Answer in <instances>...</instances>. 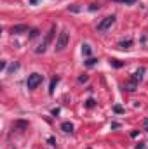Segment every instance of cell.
I'll return each instance as SVG.
<instances>
[{"label": "cell", "instance_id": "9", "mask_svg": "<svg viewBox=\"0 0 148 149\" xmlns=\"http://www.w3.org/2000/svg\"><path fill=\"white\" fill-rule=\"evenodd\" d=\"M26 30H28L26 26H14L12 28V33H19V31H26Z\"/></svg>", "mask_w": 148, "mask_h": 149}, {"label": "cell", "instance_id": "21", "mask_svg": "<svg viewBox=\"0 0 148 149\" xmlns=\"http://www.w3.org/2000/svg\"><path fill=\"white\" fill-rule=\"evenodd\" d=\"M145 127L148 128V120H145Z\"/></svg>", "mask_w": 148, "mask_h": 149}, {"label": "cell", "instance_id": "14", "mask_svg": "<svg viewBox=\"0 0 148 149\" xmlns=\"http://www.w3.org/2000/svg\"><path fill=\"white\" fill-rule=\"evenodd\" d=\"M111 64H113V66H117V68H120V66H122V63H118V61H115V59H111Z\"/></svg>", "mask_w": 148, "mask_h": 149}, {"label": "cell", "instance_id": "13", "mask_svg": "<svg viewBox=\"0 0 148 149\" xmlns=\"http://www.w3.org/2000/svg\"><path fill=\"white\" fill-rule=\"evenodd\" d=\"M85 64H87V66H94V64H96V59H87Z\"/></svg>", "mask_w": 148, "mask_h": 149}, {"label": "cell", "instance_id": "6", "mask_svg": "<svg viewBox=\"0 0 148 149\" xmlns=\"http://www.w3.org/2000/svg\"><path fill=\"white\" fill-rule=\"evenodd\" d=\"M136 85H138V81H136V80H131V81L125 85V88H127V90H136Z\"/></svg>", "mask_w": 148, "mask_h": 149}, {"label": "cell", "instance_id": "11", "mask_svg": "<svg viewBox=\"0 0 148 149\" xmlns=\"http://www.w3.org/2000/svg\"><path fill=\"white\" fill-rule=\"evenodd\" d=\"M82 52H84V56H89L91 54V47L85 43V45H82Z\"/></svg>", "mask_w": 148, "mask_h": 149}, {"label": "cell", "instance_id": "18", "mask_svg": "<svg viewBox=\"0 0 148 149\" xmlns=\"http://www.w3.org/2000/svg\"><path fill=\"white\" fill-rule=\"evenodd\" d=\"M78 81H87V76H85V74H84V76H80V78H78Z\"/></svg>", "mask_w": 148, "mask_h": 149}, {"label": "cell", "instance_id": "4", "mask_svg": "<svg viewBox=\"0 0 148 149\" xmlns=\"http://www.w3.org/2000/svg\"><path fill=\"white\" fill-rule=\"evenodd\" d=\"M61 128H63V130H65V132H70V134H72V132H73V125H72V123H70V121H65V123H63V125H61Z\"/></svg>", "mask_w": 148, "mask_h": 149}, {"label": "cell", "instance_id": "20", "mask_svg": "<svg viewBox=\"0 0 148 149\" xmlns=\"http://www.w3.org/2000/svg\"><path fill=\"white\" fill-rule=\"evenodd\" d=\"M37 2H38V0H30V3H32V5H35Z\"/></svg>", "mask_w": 148, "mask_h": 149}, {"label": "cell", "instance_id": "16", "mask_svg": "<svg viewBox=\"0 0 148 149\" xmlns=\"http://www.w3.org/2000/svg\"><path fill=\"white\" fill-rule=\"evenodd\" d=\"M122 111H124V109H122L120 106H115V113H122Z\"/></svg>", "mask_w": 148, "mask_h": 149}, {"label": "cell", "instance_id": "10", "mask_svg": "<svg viewBox=\"0 0 148 149\" xmlns=\"http://www.w3.org/2000/svg\"><path fill=\"white\" fill-rule=\"evenodd\" d=\"M113 2H117V3H125V5H132V3H136V0H113Z\"/></svg>", "mask_w": 148, "mask_h": 149}, {"label": "cell", "instance_id": "17", "mask_svg": "<svg viewBox=\"0 0 148 149\" xmlns=\"http://www.w3.org/2000/svg\"><path fill=\"white\" fill-rule=\"evenodd\" d=\"M96 9H99V5H96V3H92V5H91V10H96Z\"/></svg>", "mask_w": 148, "mask_h": 149}, {"label": "cell", "instance_id": "8", "mask_svg": "<svg viewBox=\"0 0 148 149\" xmlns=\"http://www.w3.org/2000/svg\"><path fill=\"white\" fill-rule=\"evenodd\" d=\"M26 127H28L26 121H16L14 123V128H26Z\"/></svg>", "mask_w": 148, "mask_h": 149}, {"label": "cell", "instance_id": "1", "mask_svg": "<svg viewBox=\"0 0 148 149\" xmlns=\"http://www.w3.org/2000/svg\"><path fill=\"white\" fill-rule=\"evenodd\" d=\"M68 42H70L68 31H61L59 37H58V40H56V50H63V49L68 45Z\"/></svg>", "mask_w": 148, "mask_h": 149}, {"label": "cell", "instance_id": "12", "mask_svg": "<svg viewBox=\"0 0 148 149\" xmlns=\"http://www.w3.org/2000/svg\"><path fill=\"white\" fill-rule=\"evenodd\" d=\"M131 43H132V42H131V40H127V42H120V43H118V45H120V47H122V49H127V47H129V45H131Z\"/></svg>", "mask_w": 148, "mask_h": 149}, {"label": "cell", "instance_id": "5", "mask_svg": "<svg viewBox=\"0 0 148 149\" xmlns=\"http://www.w3.org/2000/svg\"><path fill=\"white\" fill-rule=\"evenodd\" d=\"M143 73H145V70H138L134 76H132V80H136V81H141V78H143Z\"/></svg>", "mask_w": 148, "mask_h": 149}, {"label": "cell", "instance_id": "2", "mask_svg": "<svg viewBox=\"0 0 148 149\" xmlns=\"http://www.w3.org/2000/svg\"><path fill=\"white\" fill-rule=\"evenodd\" d=\"M40 83H42V74L40 73H32L28 76V81H26L28 88H37Z\"/></svg>", "mask_w": 148, "mask_h": 149}, {"label": "cell", "instance_id": "7", "mask_svg": "<svg viewBox=\"0 0 148 149\" xmlns=\"http://www.w3.org/2000/svg\"><path fill=\"white\" fill-rule=\"evenodd\" d=\"M58 81H59V78H54V80L51 81V88H49V94H54V88H56Z\"/></svg>", "mask_w": 148, "mask_h": 149}, {"label": "cell", "instance_id": "3", "mask_svg": "<svg viewBox=\"0 0 148 149\" xmlns=\"http://www.w3.org/2000/svg\"><path fill=\"white\" fill-rule=\"evenodd\" d=\"M113 23H115V16H108V17H105V19L98 24V31H105V30H108Z\"/></svg>", "mask_w": 148, "mask_h": 149}, {"label": "cell", "instance_id": "15", "mask_svg": "<svg viewBox=\"0 0 148 149\" xmlns=\"http://www.w3.org/2000/svg\"><path fill=\"white\" fill-rule=\"evenodd\" d=\"M92 106H94V101H92V99H89V101H87V108H92Z\"/></svg>", "mask_w": 148, "mask_h": 149}, {"label": "cell", "instance_id": "19", "mask_svg": "<svg viewBox=\"0 0 148 149\" xmlns=\"http://www.w3.org/2000/svg\"><path fill=\"white\" fill-rule=\"evenodd\" d=\"M49 144H52V146H56V141H54L52 137H49Z\"/></svg>", "mask_w": 148, "mask_h": 149}]
</instances>
